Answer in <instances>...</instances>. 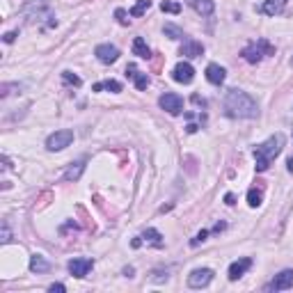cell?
Returning a JSON list of instances; mask_svg holds the SVG:
<instances>
[{
  "label": "cell",
  "mask_w": 293,
  "mask_h": 293,
  "mask_svg": "<svg viewBox=\"0 0 293 293\" xmlns=\"http://www.w3.org/2000/svg\"><path fill=\"white\" fill-rule=\"evenodd\" d=\"M115 16L119 19V23H121V25H129V19H126V12H124V10H117V12H115Z\"/></svg>",
  "instance_id": "obj_28"
},
{
  "label": "cell",
  "mask_w": 293,
  "mask_h": 293,
  "mask_svg": "<svg viewBox=\"0 0 293 293\" xmlns=\"http://www.w3.org/2000/svg\"><path fill=\"white\" fill-rule=\"evenodd\" d=\"M48 291H51V293H64L67 288H64V284H51V286H48Z\"/></svg>",
  "instance_id": "obj_29"
},
{
  "label": "cell",
  "mask_w": 293,
  "mask_h": 293,
  "mask_svg": "<svg viewBox=\"0 0 293 293\" xmlns=\"http://www.w3.org/2000/svg\"><path fill=\"white\" fill-rule=\"evenodd\" d=\"M225 199H227V204H229V206H231V204H234V195H231V192H229V195H227Z\"/></svg>",
  "instance_id": "obj_33"
},
{
  "label": "cell",
  "mask_w": 293,
  "mask_h": 293,
  "mask_svg": "<svg viewBox=\"0 0 293 293\" xmlns=\"http://www.w3.org/2000/svg\"><path fill=\"white\" fill-rule=\"evenodd\" d=\"M206 236H208V231H206V229H202L197 236H195V238H192V245H199L202 240H206Z\"/></svg>",
  "instance_id": "obj_27"
},
{
  "label": "cell",
  "mask_w": 293,
  "mask_h": 293,
  "mask_svg": "<svg viewBox=\"0 0 293 293\" xmlns=\"http://www.w3.org/2000/svg\"><path fill=\"white\" fill-rule=\"evenodd\" d=\"M149 7H151V0H138V3H135V5L131 7V12H129V14L138 19V16H142L144 12L149 10Z\"/></svg>",
  "instance_id": "obj_22"
},
{
  "label": "cell",
  "mask_w": 293,
  "mask_h": 293,
  "mask_svg": "<svg viewBox=\"0 0 293 293\" xmlns=\"http://www.w3.org/2000/svg\"><path fill=\"white\" fill-rule=\"evenodd\" d=\"M126 76L133 78L138 90H147V87H149V76H147V73H140L135 64H129V67H126Z\"/></svg>",
  "instance_id": "obj_12"
},
{
  "label": "cell",
  "mask_w": 293,
  "mask_h": 293,
  "mask_svg": "<svg viewBox=\"0 0 293 293\" xmlns=\"http://www.w3.org/2000/svg\"><path fill=\"white\" fill-rule=\"evenodd\" d=\"M291 67H293V58H291Z\"/></svg>",
  "instance_id": "obj_36"
},
{
  "label": "cell",
  "mask_w": 293,
  "mask_h": 293,
  "mask_svg": "<svg viewBox=\"0 0 293 293\" xmlns=\"http://www.w3.org/2000/svg\"><path fill=\"white\" fill-rule=\"evenodd\" d=\"M240 55H243L247 62L257 64V62H261V58H266V55H275V46L268 39H259V41L247 44V46L240 51Z\"/></svg>",
  "instance_id": "obj_3"
},
{
  "label": "cell",
  "mask_w": 293,
  "mask_h": 293,
  "mask_svg": "<svg viewBox=\"0 0 293 293\" xmlns=\"http://www.w3.org/2000/svg\"><path fill=\"white\" fill-rule=\"evenodd\" d=\"M227 78V71L225 67H220V64H208L206 67V80L213 82V85H222Z\"/></svg>",
  "instance_id": "obj_13"
},
{
  "label": "cell",
  "mask_w": 293,
  "mask_h": 293,
  "mask_svg": "<svg viewBox=\"0 0 293 293\" xmlns=\"http://www.w3.org/2000/svg\"><path fill=\"white\" fill-rule=\"evenodd\" d=\"M124 275L126 277H133V268H124Z\"/></svg>",
  "instance_id": "obj_34"
},
{
  "label": "cell",
  "mask_w": 293,
  "mask_h": 293,
  "mask_svg": "<svg viewBox=\"0 0 293 293\" xmlns=\"http://www.w3.org/2000/svg\"><path fill=\"white\" fill-rule=\"evenodd\" d=\"M92 268H94V261L92 259H71L69 261V273H71L73 277H85Z\"/></svg>",
  "instance_id": "obj_10"
},
{
  "label": "cell",
  "mask_w": 293,
  "mask_h": 293,
  "mask_svg": "<svg viewBox=\"0 0 293 293\" xmlns=\"http://www.w3.org/2000/svg\"><path fill=\"white\" fill-rule=\"evenodd\" d=\"M284 142H286V138H284L282 133H277V135H273V138L266 140L264 144H257L255 147V160H257L255 168H257V172H266V170L270 168V163L282 154Z\"/></svg>",
  "instance_id": "obj_2"
},
{
  "label": "cell",
  "mask_w": 293,
  "mask_h": 293,
  "mask_svg": "<svg viewBox=\"0 0 293 293\" xmlns=\"http://www.w3.org/2000/svg\"><path fill=\"white\" fill-rule=\"evenodd\" d=\"M172 78L177 82H181V85H190L192 78H195V69H192L188 62H179L172 71Z\"/></svg>",
  "instance_id": "obj_9"
},
{
  "label": "cell",
  "mask_w": 293,
  "mask_h": 293,
  "mask_svg": "<svg viewBox=\"0 0 293 293\" xmlns=\"http://www.w3.org/2000/svg\"><path fill=\"white\" fill-rule=\"evenodd\" d=\"M213 279V270L211 268H197L192 270L190 275H188V286L190 288H204L208 286Z\"/></svg>",
  "instance_id": "obj_5"
},
{
  "label": "cell",
  "mask_w": 293,
  "mask_h": 293,
  "mask_svg": "<svg viewBox=\"0 0 293 293\" xmlns=\"http://www.w3.org/2000/svg\"><path fill=\"white\" fill-rule=\"evenodd\" d=\"M286 3L288 0H266L264 5H261V12L268 14V16H277V14H282V10L286 7Z\"/></svg>",
  "instance_id": "obj_15"
},
{
  "label": "cell",
  "mask_w": 293,
  "mask_h": 293,
  "mask_svg": "<svg viewBox=\"0 0 293 293\" xmlns=\"http://www.w3.org/2000/svg\"><path fill=\"white\" fill-rule=\"evenodd\" d=\"M293 286V270H282L279 275H275V279L266 286V291H286Z\"/></svg>",
  "instance_id": "obj_7"
},
{
  "label": "cell",
  "mask_w": 293,
  "mask_h": 293,
  "mask_svg": "<svg viewBox=\"0 0 293 293\" xmlns=\"http://www.w3.org/2000/svg\"><path fill=\"white\" fill-rule=\"evenodd\" d=\"M71 142H73V131L62 129V131H55L53 135H48L46 149L48 151H62V149H67Z\"/></svg>",
  "instance_id": "obj_4"
},
{
  "label": "cell",
  "mask_w": 293,
  "mask_h": 293,
  "mask_svg": "<svg viewBox=\"0 0 293 293\" xmlns=\"http://www.w3.org/2000/svg\"><path fill=\"white\" fill-rule=\"evenodd\" d=\"M160 108L163 110H168L170 115H179V112L183 110V99L179 94H172V92H168V94L160 96Z\"/></svg>",
  "instance_id": "obj_6"
},
{
  "label": "cell",
  "mask_w": 293,
  "mask_h": 293,
  "mask_svg": "<svg viewBox=\"0 0 293 293\" xmlns=\"http://www.w3.org/2000/svg\"><path fill=\"white\" fill-rule=\"evenodd\" d=\"M94 55L99 58V62L112 64V62H117V58H119V51H117L115 46H110V44H101V46L94 48Z\"/></svg>",
  "instance_id": "obj_8"
},
{
  "label": "cell",
  "mask_w": 293,
  "mask_h": 293,
  "mask_svg": "<svg viewBox=\"0 0 293 293\" xmlns=\"http://www.w3.org/2000/svg\"><path fill=\"white\" fill-rule=\"evenodd\" d=\"M3 39H5V44H12V41H14V39H16V32H7Z\"/></svg>",
  "instance_id": "obj_32"
},
{
  "label": "cell",
  "mask_w": 293,
  "mask_h": 293,
  "mask_svg": "<svg viewBox=\"0 0 293 293\" xmlns=\"http://www.w3.org/2000/svg\"><path fill=\"white\" fill-rule=\"evenodd\" d=\"M82 172H85V160H76V163H71L69 170L64 172V181H78Z\"/></svg>",
  "instance_id": "obj_17"
},
{
  "label": "cell",
  "mask_w": 293,
  "mask_h": 293,
  "mask_svg": "<svg viewBox=\"0 0 293 293\" xmlns=\"http://www.w3.org/2000/svg\"><path fill=\"white\" fill-rule=\"evenodd\" d=\"M188 5L197 12V14H202V16H211L213 10H216L213 0H188Z\"/></svg>",
  "instance_id": "obj_14"
},
{
  "label": "cell",
  "mask_w": 293,
  "mask_h": 293,
  "mask_svg": "<svg viewBox=\"0 0 293 293\" xmlns=\"http://www.w3.org/2000/svg\"><path fill=\"white\" fill-rule=\"evenodd\" d=\"M181 55H186V58H202L204 55V46L199 41H186L181 46V51H179Z\"/></svg>",
  "instance_id": "obj_16"
},
{
  "label": "cell",
  "mask_w": 293,
  "mask_h": 293,
  "mask_svg": "<svg viewBox=\"0 0 293 293\" xmlns=\"http://www.w3.org/2000/svg\"><path fill=\"white\" fill-rule=\"evenodd\" d=\"M250 268H252V259H250V257H245V259H238V261H234V264L229 266V279H231V282H234V279L243 277V275H245Z\"/></svg>",
  "instance_id": "obj_11"
},
{
  "label": "cell",
  "mask_w": 293,
  "mask_h": 293,
  "mask_svg": "<svg viewBox=\"0 0 293 293\" xmlns=\"http://www.w3.org/2000/svg\"><path fill=\"white\" fill-rule=\"evenodd\" d=\"M163 32L168 34L170 39H183V37H186V34H183V30H181V28H177L174 23H165Z\"/></svg>",
  "instance_id": "obj_23"
},
{
  "label": "cell",
  "mask_w": 293,
  "mask_h": 293,
  "mask_svg": "<svg viewBox=\"0 0 293 293\" xmlns=\"http://www.w3.org/2000/svg\"><path fill=\"white\" fill-rule=\"evenodd\" d=\"M12 240V234H10V229H7V225L3 227V243H10Z\"/></svg>",
  "instance_id": "obj_31"
},
{
  "label": "cell",
  "mask_w": 293,
  "mask_h": 293,
  "mask_svg": "<svg viewBox=\"0 0 293 293\" xmlns=\"http://www.w3.org/2000/svg\"><path fill=\"white\" fill-rule=\"evenodd\" d=\"M48 268H51V264H48L41 255H32V259H30V270H32V273H37V275L46 273Z\"/></svg>",
  "instance_id": "obj_19"
},
{
  "label": "cell",
  "mask_w": 293,
  "mask_h": 293,
  "mask_svg": "<svg viewBox=\"0 0 293 293\" xmlns=\"http://www.w3.org/2000/svg\"><path fill=\"white\" fill-rule=\"evenodd\" d=\"M133 53L138 55V58H144V60L151 58V51H149V46H147V41H144L142 37H135V41H133Z\"/></svg>",
  "instance_id": "obj_18"
},
{
  "label": "cell",
  "mask_w": 293,
  "mask_h": 293,
  "mask_svg": "<svg viewBox=\"0 0 293 293\" xmlns=\"http://www.w3.org/2000/svg\"><path fill=\"white\" fill-rule=\"evenodd\" d=\"M62 78H64V82H69V85H80V78H78V76H73V73L71 71H64L62 73Z\"/></svg>",
  "instance_id": "obj_26"
},
{
  "label": "cell",
  "mask_w": 293,
  "mask_h": 293,
  "mask_svg": "<svg viewBox=\"0 0 293 293\" xmlns=\"http://www.w3.org/2000/svg\"><path fill=\"white\" fill-rule=\"evenodd\" d=\"M247 204H250L252 208H257L261 204V192L257 190V188H250V192H247Z\"/></svg>",
  "instance_id": "obj_25"
},
{
  "label": "cell",
  "mask_w": 293,
  "mask_h": 293,
  "mask_svg": "<svg viewBox=\"0 0 293 293\" xmlns=\"http://www.w3.org/2000/svg\"><path fill=\"white\" fill-rule=\"evenodd\" d=\"M286 168H288V172H293V158L286 160Z\"/></svg>",
  "instance_id": "obj_35"
},
{
  "label": "cell",
  "mask_w": 293,
  "mask_h": 293,
  "mask_svg": "<svg viewBox=\"0 0 293 293\" xmlns=\"http://www.w3.org/2000/svg\"><path fill=\"white\" fill-rule=\"evenodd\" d=\"M160 10L168 12V14H179V12H181V5H179V3H172V0H163V3H160Z\"/></svg>",
  "instance_id": "obj_24"
},
{
  "label": "cell",
  "mask_w": 293,
  "mask_h": 293,
  "mask_svg": "<svg viewBox=\"0 0 293 293\" xmlns=\"http://www.w3.org/2000/svg\"><path fill=\"white\" fill-rule=\"evenodd\" d=\"M192 103H195V106L206 108V101H204V99H202V96H199V94H192Z\"/></svg>",
  "instance_id": "obj_30"
},
{
  "label": "cell",
  "mask_w": 293,
  "mask_h": 293,
  "mask_svg": "<svg viewBox=\"0 0 293 293\" xmlns=\"http://www.w3.org/2000/svg\"><path fill=\"white\" fill-rule=\"evenodd\" d=\"M225 112L236 119H255L259 115V106L247 92L229 90L225 96Z\"/></svg>",
  "instance_id": "obj_1"
},
{
  "label": "cell",
  "mask_w": 293,
  "mask_h": 293,
  "mask_svg": "<svg viewBox=\"0 0 293 293\" xmlns=\"http://www.w3.org/2000/svg\"><path fill=\"white\" fill-rule=\"evenodd\" d=\"M101 90H108V92H121V82L117 80H103V82H96L92 87V92H101Z\"/></svg>",
  "instance_id": "obj_21"
},
{
  "label": "cell",
  "mask_w": 293,
  "mask_h": 293,
  "mask_svg": "<svg viewBox=\"0 0 293 293\" xmlns=\"http://www.w3.org/2000/svg\"><path fill=\"white\" fill-rule=\"evenodd\" d=\"M142 238L147 240V243H151L154 247H163V245H165V243H163V236H160V231H156V229H144Z\"/></svg>",
  "instance_id": "obj_20"
}]
</instances>
